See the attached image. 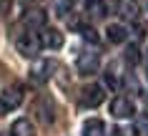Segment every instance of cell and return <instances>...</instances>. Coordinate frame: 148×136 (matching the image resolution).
Wrapping results in <instances>:
<instances>
[{
    "instance_id": "6da1fadb",
    "label": "cell",
    "mask_w": 148,
    "mask_h": 136,
    "mask_svg": "<svg viewBox=\"0 0 148 136\" xmlns=\"http://www.w3.org/2000/svg\"><path fill=\"white\" fill-rule=\"evenodd\" d=\"M15 48H18V53H20V56L33 58V56L40 50V40H38V35H33V33H23V35H18Z\"/></svg>"
},
{
    "instance_id": "7a4b0ae2",
    "label": "cell",
    "mask_w": 148,
    "mask_h": 136,
    "mask_svg": "<svg viewBox=\"0 0 148 136\" xmlns=\"http://www.w3.org/2000/svg\"><path fill=\"white\" fill-rule=\"evenodd\" d=\"M103 98H106V93H103V86H98V83H90V86H86L83 91H80V104L90 106V108L101 106Z\"/></svg>"
},
{
    "instance_id": "3957f363",
    "label": "cell",
    "mask_w": 148,
    "mask_h": 136,
    "mask_svg": "<svg viewBox=\"0 0 148 136\" xmlns=\"http://www.w3.org/2000/svg\"><path fill=\"white\" fill-rule=\"evenodd\" d=\"M101 68V56L98 53H80L78 56V73L80 76H93Z\"/></svg>"
},
{
    "instance_id": "277c9868",
    "label": "cell",
    "mask_w": 148,
    "mask_h": 136,
    "mask_svg": "<svg viewBox=\"0 0 148 136\" xmlns=\"http://www.w3.org/2000/svg\"><path fill=\"white\" fill-rule=\"evenodd\" d=\"M0 104H3V108H5V111H13V108H18V106L23 104V91H20L18 86L5 88V91L0 93Z\"/></svg>"
},
{
    "instance_id": "5b68a950",
    "label": "cell",
    "mask_w": 148,
    "mask_h": 136,
    "mask_svg": "<svg viewBox=\"0 0 148 136\" xmlns=\"http://www.w3.org/2000/svg\"><path fill=\"white\" fill-rule=\"evenodd\" d=\"M110 113H113L116 119H131L133 113H136V108H133L131 98L118 96V98H113V104H110Z\"/></svg>"
},
{
    "instance_id": "8992f818",
    "label": "cell",
    "mask_w": 148,
    "mask_h": 136,
    "mask_svg": "<svg viewBox=\"0 0 148 136\" xmlns=\"http://www.w3.org/2000/svg\"><path fill=\"white\" fill-rule=\"evenodd\" d=\"M38 40H40V46L43 48H60L63 46V33L60 30H55V28H43V33L38 35Z\"/></svg>"
},
{
    "instance_id": "52a82bcc",
    "label": "cell",
    "mask_w": 148,
    "mask_h": 136,
    "mask_svg": "<svg viewBox=\"0 0 148 136\" xmlns=\"http://www.w3.org/2000/svg\"><path fill=\"white\" fill-rule=\"evenodd\" d=\"M45 20H48V15H45V10H40V8H33V10H28L23 15V23L28 25V28H43Z\"/></svg>"
},
{
    "instance_id": "ba28073f",
    "label": "cell",
    "mask_w": 148,
    "mask_h": 136,
    "mask_svg": "<svg viewBox=\"0 0 148 136\" xmlns=\"http://www.w3.org/2000/svg\"><path fill=\"white\" fill-rule=\"evenodd\" d=\"M106 35H108L110 43H125V40H128V30H125V25H121V23H110L108 30H106Z\"/></svg>"
},
{
    "instance_id": "9c48e42d",
    "label": "cell",
    "mask_w": 148,
    "mask_h": 136,
    "mask_svg": "<svg viewBox=\"0 0 148 136\" xmlns=\"http://www.w3.org/2000/svg\"><path fill=\"white\" fill-rule=\"evenodd\" d=\"M106 134V124L101 119H88L83 124V136H103Z\"/></svg>"
},
{
    "instance_id": "30bf717a",
    "label": "cell",
    "mask_w": 148,
    "mask_h": 136,
    "mask_svg": "<svg viewBox=\"0 0 148 136\" xmlns=\"http://www.w3.org/2000/svg\"><path fill=\"white\" fill-rule=\"evenodd\" d=\"M118 13H121L125 20H136L140 10H138V5H136L133 0H121V3H118Z\"/></svg>"
},
{
    "instance_id": "8fae6325",
    "label": "cell",
    "mask_w": 148,
    "mask_h": 136,
    "mask_svg": "<svg viewBox=\"0 0 148 136\" xmlns=\"http://www.w3.org/2000/svg\"><path fill=\"white\" fill-rule=\"evenodd\" d=\"M13 136H35V126L30 124V119H18L13 124Z\"/></svg>"
},
{
    "instance_id": "7c38bea8",
    "label": "cell",
    "mask_w": 148,
    "mask_h": 136,
    "mask_svg": "<svg viewBox=\"0 0 148 136\" xmlns=\"http://www.w3.org/2000/svg\"><path fill=\"white\" fill-rule=\"evenodd\" d=\"M38 116L43 124H50V121L55 119L53 116V104L48 101V98H40V104H38Z\"/></svg>"
},
{
    "instance_id": "4fadbf2b",
    "label": "cell",
    "mask_w": 148,
    "mask_h": 136,
    "mask_svg": "<svg viewBox=\"0 0 148 136\" xmlns=\"http://www.w3.org/2000/svg\"><path fill=\"white\" fill-rule=\"evenodd\" d=\"M88 13L93 18H103L106 15V3L103 0H88Z\"/></svg>"
},
{
    "instance_id": "5bb4252c",
    "label": "cell",
    "mask_w": 148,
    "mask_h": 136,
    "mask_svg": "<svg viewBox=\"0 0 148 136\" xmlns=\"http://www.w3.org/2000/svg\"><path fill=\"white\" fill-rule=\"evenodd\" d=\"M50 68H53V66H50V63H38V66H35V68H33V81H35V83H40V81H45L48 78V73L45 71H50Z\"/></svg>"
},
{
    "instance_id": "9a60e30c",
    "label": "cell",
    "mask_w": 148,
    "mask_h": 136,
    "mask_svg": "<svg viewBox=\"0 0 148 136\" xmlns=\"http://www.w3.org/2000/svg\"><path fill=\"white\" fill-rule=\"evenodd\" d=\"M138 48H136V46H131V48H128V50H125V63H131V66H136V63H138Z\"/></svg>"
},
{
    "instance_id": "2e32d148",
    "label": "cell",
    "mask_w": 148,
    "mask_h": 136,
    "mask_svg": "<svg viewBox=\"0 0 148 136\" xmlns=\"http://www.w3.org/2000/svg\"><path fill=\"white\" fill-rule=\"evenodd\" d=\"M136 124H138V131H140V134H148V113H140Z\"/></svg>"
},
{
    "instance_id": "e0dca14e",
    "label": "cell",
    "mask_w": 148,
    "mask_h": 136,
    "mask_svg": "<svg viewBox=\"0 0 148 136\" xmlns=\"http://www.w3.org/2000/svg\"><path fill=\"white\" fill-rule=\"evenodd\" d=\"M80 33H83V38H86L88 43H98V35H95V30H93V28H83Z\"/></svg>"
},
{
    "instance_id": "ac0fdd59",
    "label": "cell",
    "mask_w": 148,
    "mask_h": 136,
    "mask_svg": "<svg viewBox=\"0 0 148 136\" xmlns=\"http://www.w3.org/2000/svg\"><path fill=\"white\" fill-rule=\"evenodd\" d=\"M106 83H108V86H113V88H116V86H118V78H116V76H113V73L108 71V73H106Z\"/></svg>"
},
{
    "instance_id": "d6986e66",
    "label": "cell",
    "mask_w": 148,
    "mask_h": 136,
    "mask_svg": "<svg viewBox=\"0 0 148 136\" xmlns=\"http://www.w3.org/2000/svg\"><path fill=\"white\" fill-rule=\"evenodd\" d=\"M3 113H5V108H3V104H0V116H3Z\"/></svg>"
},
{
    "instance_id": "ffe728a7",
    "label": "cell",
    "mask_w": 148,
    "mask_h": 136,
    "mask_svg": "<svg viewBox=\"0 0 148 136\" xmlns=\"http://www.w3.org/2000/svg\"><path fill=\"white\" fill-rule=\"evenodd\" d=\"M0 136H10V134H8V131H0Z\"/></svg>"
},
{
    "instance_id": "44dd1931",
    "label": "cell",
    "mask_w": 148,
    "mask_h": 136,
    "mask_svg": "<svg viewBox=\"0 0 148 136\" xmlns=\"http://www.w3.org/2000/svg\"><path fill=\"white\" fill-rule=\"evenodd\" d=\"M23 3H28V0H23Z\"/></svg>"
}]
</instances>
